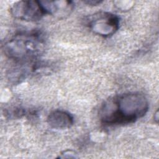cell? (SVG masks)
<instances>
[{"label": "cell", "mask_w": 159, "mask_h": 159, "mask_svg": "<svg viewBox=\"0 0 159 159\" xmlns=\"http://www.w3.org/2000/svg\"><path fill=\"white\" fill-rule=\"evenodd\" d=\"M146 97L139 93H128L107 101L100 114L106 124H127L143 117L148 110Z\"/></svg>", "instance_id": "obj_1"}, {"label": "cell", "mask_w": 159, "mask_h": 159, "mask_svg": "<svg viewBox=\"0 0 159 159\" xmlns=\"http://www.w3.org/2000/svg\"><path fill=\"white\" fill-rule=\"evenodd\" d=\"M43 47L44 41L40 34L35 32H20L5 43L4 51L11 59L25 61L38 57Z\"/></svg>", "instance_id": "obj_2"}, {"label": "cell", "mask_w": 159, "mask_h": 159, "mask_svg": "<svg viewBox=\"0 0 159 159\" xmlns=\"http://www.w3.org/2000/svg\"><path fill=\"white\" fill-rule=\"evenodd\" d=\"M87 24L94 33L102 37H109L118 30L119 19L109 12H98L88 17Z\"/></svg>", "instance_id": "obj_3"}, {"label": "cell", "mask_w": 159, "mask_h": 159, "mask_svg": "<svg viewBox=\"0 0 159 159\" xmlns=\"http://www.w3.org/2000/svg\"><path fill=\"white\" fill-rule=\"evenodd\" d=\"M11 13L16 19L35 21L45 15L39 1H20L14 3L11 8Z\"/></svg>", "instance_id": "obj_4"}, {"label": "cell", "mask_w": 159, "mask_h": 159, "mask_svg": "<svg viewBox=\"0 0 159 159\" xmlns=\"http://www.w3.org/2000/svg\"><path fill=\"white\" fill-rule=\"evenodd\" d=\"M45 14H50L59 18L69 15L74 5L69 1H39Z\"/></svg>", "instance_id": "obj_5"}, {"label": "cell", "mask_w": 159, "mask_h": 159, "mask_svg": "<svg viewBox=\"0 0 159 159\" xmlns=\"http://www.w3.org/2000/svg\"><path fill=\"white\" fill-rule=\"evenodd\" d=\"M73 120L71 114L62 110H55L49 114L47 117L48 125L57 129L69 128L73 124Z\"/></svg>", "instance_id": "obj_6"}, {"label": "cell", "mask_w": 159, "mask_h": 159, "mask_svg": "<svg viewBox=\"0 0 159 159\" xmlns=\"http://www.w3.org/2000/svg\"><path fill=\"white\" fill-rule=\"evenodd\" d=\"M75 152L72 150H67L66 151H64L61 154L60 158H76Z\"/></svg>", "instance_id": "obj_7"}, {"label": "cell", "mask_w": 159, "mask_h": 159, "mask_svg": "<svg viewBox=\"0 0 159 159\" xmlns=\"http://www.w3.org/2000/svg\"><path fill=\"white\" fill-rule=\"evenodd\" d=\"M101 2H102V1H93V0H88V1H84V3L89 4V5H97L98 4H100Z\"/></svg>", "instance_id": "obj_8"}]
</instances>
